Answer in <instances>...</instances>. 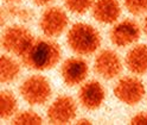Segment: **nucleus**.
<instances>
[{"label":"nucleus","mask_w":147,"mask_h":125,"mask_svg":"<svg viewBox=\"0 0 147 125\" xmlns=\"http://www.w3.org/2000/svg\"><path fill=\"white\" fill-rule=\"evenodd\" d=\"M61 58V49L58 44L49 39H39L23 56L26 67L33 70H48L55 67Z\"/></svg>","instance_id":"nucleus-1"},{"label":"nucleus","mask_w":147,"mask_h":125,"mask_svg":"<svg viewBox=\"0 0 147 125\" xmlns=\"http://www.w3.org/2000/svg\"><path fill=\"white\" fill-rule=\"evenodd\" d=\"M67 39L70 49L82 56L94 54L101 44L98 31L94 26L84 23H77L74 25L68 32Z\"/></svg>","instance_id":"nucleus-2"},{"label":"nucleus","mask_w":147,"mask_h":125,"mask_svg":"<svg viewBox=\"0 0 147 125\" xmlns=\"http://www.w3.org/2000/svg\"><path fill=\"white\" fill-rule=\"evenodd\" d=\"M20 94L27 104L43 105L49 100L51 95V87L44 76L32 75L22 84Z\"/></svg>","instance_id":"nucleus-3"},{"label":"nucleus","mask_w":147,"mask_h":125,"mask_svg":"<svg viewBox=\"0 0 147 125\" xmlns=\"http://www.w3.org/2000/svg\"><path fill=\"white\" fill-rule=\"evenodd\" d=\"M33 43V36L29 30L26 28H23V26H11L5 31L3 36L4 49L20 57L25 55Z\"/></svg>","instance_id":"nucleus-4"},{"label":"nucleus","mask_w":147,"mask_h":125,"mask_svg":"<svg viewBox=\"0 0 147 125\" xmlns=\"http://www.w3.org/2000/svg\"><path fill=\"white\" fill-rule=\"evenodd\" d=\"M114 94L119 100L127 105H136L145 95V87L139 79L126 76L115 85Z\"/></svg>","instance_id":"nucleus-5"},{"label":"nucleus","mask_w":147,"mask_h":125,"mask_svg":"<svg viewBox=\"0 0 147 125\" xmlns=\"http://www.w3.org/2000/svg\"><path fill=\"white\" fill-rule=\"evenodd\" d=\"M68 26V16L59 7H50L39 20V28L48 37H58Z\"/></svg>","instance_id":"nucleus-6"},{"label":"nucleus","mask_w":147,"mask_h":125,"mask_svg":"<svg viewBox=\"0 0 147 125\" xmlns=\"http://www.w3.org/2000/svg\"><path fill=\"white\" fill-rule=\"evenodd\" d=\"M76 115V103L68 95L58 96L48 110V119L52 124H68Z\"/></svg>","instance_id":"nucleus-7"},{"label":"nucleus","mask_w":147,"mask_h":125,"mask_svg":"<svg viewBox=\"0 0 147 125\" xmlns=\"http://www.w3.org/2000/svg\"><path fill=\"white\" fill-rule=\"evenodd\" d=\"M94 68L97 75L106 80H110L121 73L122 62L115 51L103 50L96 56Z\"/></svg>","instance_id":"nucleus-8"},{"label":"nucleus","mask_w":147,"mask_h":125,"mask_svg":"<svg viewBox=\"0 0 147 125\" xmlns=\"http://www.w3.org/2000/svg\"><path fill=\"white\" fill-rule=\"evenodd\" d=\"M140 37V28L133 20H122L110 31V41L116 47H128Z\"/></svg>","instance_id":"nucleus-9"},{"label":"nucleus","mask_w":147,"mask_h":125,"mask_svg":"<svg viewBox=\"0 0 147 125\" xmlns=\"http://www.w3.org/2000/svg\"><path fill=\"white\" fill-rule=\"evenodd\" d=\"M88 71V63L80 57L68 58L61 68L62 79L68 86H76L82 84L87 77Z\"/></svg>","instance_id":"nucleus-10"},{"label":"nucleus","mask_w":147,"mask_h":125,"mask_svg":"<svg viewBox=\"0 0 147 125\" xmlns=\"http://www.w3.org/2000/svg\"><path fill=\"white\" fill-rule=\"evenodd\" d=\"M78 98L82 106L87 110H96L103 104L106 92L98 81H88L81 87Z\"/></svg>","instance_id":"nucleus-11"},{"label":"nucleus","mask_w":147,"mask_h":125,"mask_svg":"<svg viewBox=\"0 0 147 125\" xmlns=\"http://www.w3.org/2000/svg\"><path fill=\"white\" fill-rule=\"evenodd\" d=\"M121 7L117 0H95L93 6L94 18L103 24H112L117 20Z\"/></svg>","instance_id":"nucleus-12"},{"label":"nucleus","mask_w":147,"mask_h":125,"mask_svg":"<svg viewBox=\"0 0 147 125\" xmlns=\"http://www.w3.org/2000/svg\"><path fill=\"white\" fill-rule=\"evenodd\" d=\"M126 66L132 73L142 75L147 73V46H135L127 52Z\"/></svg>","instance_id":"nucleus-13"},{"label":"nucleus","mask_w":147,"mask_h":125,"mask_svg":"<svg viewBox=\"0 0 147 125\" xmlns=\"http://www.w3.org/2000/svg\"><path fill=\"white\" fill-rule=\"evenodd\" d=\"M20 73V67L17 61L10 56L3 55L0 60V79L1 82H12L18 77Z\"/></svg>","instance_id":"nucleus-14"},{"label":"nucleus","mask_w":147,"mask_h":125,"mask_svg":"<svg viewBox=\"0 0 147 125\" xmlns=\"http://www.w3.org/2000/svg\"><path fill=\"white\" fill-rule=\"evenodd\" d=\"M17 111V99L16 96L7 91H3L0 94V114L3 119L11 118Z\"/></svg>","instance_id":"nucleus-15"},{"label":"nucleus","mask_w":147,"mask_h":125,"mask_svg":"<svg viewBox=\"0 0 147 125\" xmlns=\"http://www.w3.org/2000/svg\"><path fill=\"white\" fill-rule=\"evenodd\" d=\"M42 123L40 115L33 111H23L13 118V124L17 125H39Z\"/></svg>","instance_id":"nucleus-16"},{"label":"nucleus","mask_w":147,"mask_h":125,"mask_svg":"<svg viewBox=\"0 0 147 125\" xmlns=\"http://www.w3.org/2000/svg\"><path fill=\"white\" fill-rule=\"evenodd\" d=\"M64 1L69 11L76 14H82L94 6L95 0H64Z\"/></svg>","instance_id":"nucleus-17"},{"label":"nucleus","mask_w":147,"mask_h":125,"mask_svg":"<svg viewBox=\"0 0 147 125\" xmlns=\"http://www.w3.org/2000/svg\"><path fill=\"white\" fill-rule=\"evenodd\" d=\"M123 3L132 14L139 16L147 11V0H123Z\"/></svg>","instance_id":"nucleus-18"},{"label":"nucleus","mask_w":147,"mask_h":125,"mask_svg":"<svg viewBox=\"0 0 147 125\" xmlns=\"http://www.w3.org/2000/svg\"><path fill=\"white\" fill-rule=\"evenodd\" d=\"M131 124L133 125H147V113H138L131 120Z\"/></svg>","instance_id":"nucleus-19"},{"label":"nucleus","mask_w":147,"mask_h":125,"mask_svg":"<svg viewBox=\"0 0 147 125\" xmlns=\"http://www.w3.org/2000/svg\"><path fill=\"white\" fill-rule=\"evenodd\" d=\"M51 1H52V0H33V3H34V4L40 5V6H43V5H48V4H50Z\"/></svg>","instance_id":"nucleus-20"},{"label":"nucleus","mask_w":147,"mask_h":125,"mask_svg":"<svg viewBox=\"0 0 147 125\" xmlns=\"http://www.w3.org/2000/svg\"><path fill=\"white\" fill-rule=\"evenodd\" d=\"M76 124H90V122L88 119H80Z\"/></svg>","instance_id":"nucleus-21"},{"label":"nucleus","mask_w":147,"mask_h":125,"mask_svg":"<svg viewBox=\"0 0 147 125\" xmlns=\"http://www.w3.org/2000/svg\"><path fill=\"white\" fill-rule=\"evenodd\" d=\"M144 30H145V33L147 35V16H146L145 20H144Z\"/></svg>","instance_id":"nucleus-22"},{"label":"nucleus","mask_w":147,"mask_h":125,"mask_svg":"<svg viewBox=\"0 0 147 125\" xmlns=\"http://www.w3.org/2000/svg\"><path fill=\"white\" fill-rule=\"evenodd\" d=\"M5 1H7V3H11V4H17V3L22 1V0H5Z\"/></svg>","instance_id":"nucleus-23"}]
</instances>
